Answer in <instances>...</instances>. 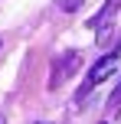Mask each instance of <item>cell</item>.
Instances as JSON below:
<instances>
[{"label":"cell","mask_w":121,"mask_h":124,"mask_svg":"<svg viewBox=\"0 0 121 124\" xmlns=\"http://www.w3.org/2000/svg\"><path fill=\"white\" fill-rule=\"evenodd\" d=\"M0 124H7V121H3V118H0Z\"/></svg>","instance_id":"5"},{"label":"cell","mask_w":121,"mask_h":124,"mask_svg":"<svg viewBox=\"0 0 121 124\" xmlns=\"http://www.w3.org/2000/svg\"><path fill=\"white\" fill-rule=\"evenodd\" d=\"M111 105H121V85L115 88V95H111Z\"/></svg>","instance_id":"4"},{"label":"cell","mask_w":121,"mask_h":124,"mask_svg":"<svg viewBox=\"0 0 121 124\" xmlns=\"http://www.w3.org/2000/svg\"><path fill=\"white\" fill-rule=\"evenodd\" d=\"M118 62H121V49L108 52L105 59H98V62H95V69L89 72V78H85V88H92V85H98V82H105V78H108V75L118 69Z\"/></svg>","instance_id":"1"},{"label":"cell","mask_w":121,"mask_h":124,"mask_svg":"<svg viewBox=\"0 0 121 124\" xmlns=\"http://www.w3.org/2000/svg\"><path fill=\"white\" fill-rule=\"evenodd\" d=\"M115 10H118V0H108V7H105V10H102V13H98V16H95V20H92V23H89V26H92V30H102V26H105V23H111V13H115Z\"/></svg>","instance_id":"2"},{"label":"cell","mask_w":121,"mask_h":124,"mask_svg":"<svg viewBox=\"0 0 121 124\" xmlns=\"http://www.w3.org/2000/svg\"><path fill=\"white\" fill-rule=\"evenodd\" d=\"M79 3H82V0H59V7H65V10H75Z\"/></svg>","instance_id":"3"},{"label":"cell","mask_w":121,"mask_h":124,"mask_svg":"<svg viewBox=\"0 0 121 124\" xmlns=\"http://www.w3.org/2000/svg\"><path fill=\"white\" fill-rule=\"evenodd\" d=\"M118 121H121V114H118Z\"/></svg>","instance_id":"6"}]
</instances>
